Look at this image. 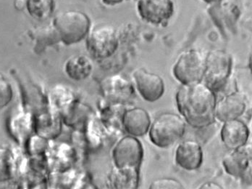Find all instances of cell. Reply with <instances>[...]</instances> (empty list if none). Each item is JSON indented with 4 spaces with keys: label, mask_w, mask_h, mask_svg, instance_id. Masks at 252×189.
Segmentation results:
<instances>
[{
    "label": "cell",
    "mask_w": 252,
    "mask_h": 189,
    "mask_svg": "<svg viewBox=\"0 0 252 189\" xmlns=\"http://www.w3.org/2000/svg\"><path fill=\"white\" fill-rule=\"evenodd\" d=\"M122 122L126 133L133 137H141L147 134L151 125L148 112L139 107L126 111L123 116Z\"/></svg>",
    "instance_id": "5bb4252c"
},
{
    "label": "cell",
    "mask_w": 252,
    "mask_h": 189,
    "mask_svg": "<svg viewBox=\"0 0 252 189\" xmlns=\"http://www.w3.org/2000/svg\"><path fill=\"white\" fill-rule=\"evenodd\" d=\"M137 10L144 21L162 26L173 16L174 2L173 0H138Z\"/></svg>",
    "instance_id": "ba28073f"
},
{
    "label": "cell",
    "mask_w": 252,
    "mask_h": 189,
    "mask_svg": "<svg viewBox=\"0 0 252 189\" xmlns=\"http://www.w3.org/2000/svg\"><path fill=\"white\" fill-rule=\"evenodd\" d=\"M53 26L61 41L72 44L82 40L90 30V20L85 13L80 11H65L58 14Z\"/></svg>",
    "instance_id": "3957f363"
},
{
    "label": "cell",
    "mask_w": 252,
    "mask_h": 189,
    "mask_svg": "<svg viewBox=\"0 0 252 189\" xmlns=\"http://www.w3.org/2000/svg\"><path fill=\"white\" fill-rule=\"evenodd\" d=\"M139 171L140 168L136 167H115L111 176L114 188L137 189L139 184Z\"/></svg>",
    "instance_id": "2e32d148"
},
{
    "label": "cell",
    "mask_w": 252,
    "mask_h": 189,
    "mask_svg": "<svg viewBox=\"0 0 252 189\" xmlns=\"http://www.w3.org/2000/svg\"><path fill=\"white\" fill-rule=\"evenodd\" d=\"M12 156L7 149H0V180L6 181L12 175Z\"/></svg>",
    "instance_id": "d6986e66"
},
{
    "label": "cell",
    "mask_w": 252,
    "mask_h": 189,
    "mask_svg": "<svg viewBox=\"0 0 252 189\" xmlns=\"http://www.w3.org/2000/svg\"><path fill=\"white\" fill-rule=\"evenodd\" d=\"M36 47H45L61 41L53 25L38 28L36 32Z\"/></svg>",
    "instance_id": "ac0fdd59"
},
{
    "label": "cell",
    "mask_w": 252,
    "mask_h": 189,
    "mask_svg": "<svg viewBox=\"0 0 252 189\" xmlns=\"http://www.w3.org/2000/svg\"><path fill=\"white\" fill-rule=\"evenodd\" d=\"M204 160L202 146L195 140L188 139L178 144L175 153L177 165L187 171L200 168Z\"/></svg>",
    "instance_id": "8fae6325"
},
{
    "label": "cell",
    "mask_w": 252,
    "mask_h": 189,
    "mask_svg": "<svg viewBox=\"0 0 252 189\" xmlns=\"http://www.w3.org/2000/svg\"><path fill=\"white\" fill-rule=\"evenodd\" d=\"M87 49L95 58L104 59L111 56L118 47L116 31L112 26L101 24L89 30Z\"/></svg>",
    "instance_id": "8992f818"
},
{
    "label": "cell",
    "mask_w": 252,
    "mask_h": 189,
    "mask_svg": "<svg viewBox=\"0 0 252 189\" xmlns=\"http://www.w3.org/2000/svg\"><path fill=\"white\" fill-rule=\"evenodd\" d=\"M13 96V89L9 81L0 74V110L11 101Z\"/></svg>",
    "instance_id": "ffe728a7"
},
{
    "label": "cell",
    "mask_w": 252,
    "mask_h": 189,
    "mask_svg": "<svg viewBox=\"0 0 252 189\" xmlns=\"http://www.w3.org/2000/svg\"><path fill=\"white\" fill-rule=\"evenodd\" d=\"M104 3L107 4H118V3L121 2V1H124V0H103Z\"/></svg>",
    "instance_id": "603a6c76"
},
{
    "label": "cell",
    "mask_w": 252,
    "mask_h": 189,
    "mask_svg": "<svg viewBox=\"0 0 252 189\" xmlns=\"http://www.w3.org/2000/svg\"><path fill=\"white\" fill-rule=\"evenodd\" d=\"M247 106L245 98L241 93H233L225 95L216 103L215 119L221 122L239 119L245 112Z\"/></svg>",
    "instance_id": "7c38bea8"
},
{
    "label": "cell",
    "mask_w": 252,
    "mask_h": 189,
    "mask_svg": "<svg viewBox=\"0 0 252 189\" xmlns=\"http://www.w3.org/2000/svg\"><path fill=\"white\" fill-rule=\"evenodd\" d=\"M92 61L84 55H77L69 58L64 65V70L69 77L74 80H82L92 73Z\"/></svg>",
    "instance_id": "9a60e30c"
},
{
    "label": "cell",
    "mask_w": 252,
    "mask_h": 189,
    "mask_svg": "<svg viewBox=\"0 0 252 189\" xmlns=\"http://www.w3.org/2000/svg\"><path fill=\"white\" fill-rule=\"evenodd\" d=\"M222 165L227 174L236 178H244L252 172V145L245 144L233 149L222 159Z\"/></svg>",
    "instance_id": "30bf717a"
},
{
    "label": "cell",
    "mask_w": 252,
    "mask_h": 189,
    "mask_svg": "<svg viewBox=\"0 0 252 189\" xmlns=\"http://www.w3.org/2000/svg\"><path fill=\"white\" fill-rule=\"evenodd\" d=\"M144 156V147L136 137L127 135L118 141L113 151L115 167L140 168Z\"/></svg>",
    "instance_id": "52a82bcc"
},
{
    "label": "cell",
    "mask_w": 252,
    "mask_h": 189,
    "mask_svg": "<svg viewBox=\"0 0 252 189\" xmlns=\"http://www.w3.org/2000/svg\"><path fill=\"white\" fill-rule=\"evenodd\" d=\"M199 189H222V187H221V186L218 185V184H215V183L210 181V182H207L203 184L202 186L199 187Z\"/></svg>",
    "instance_id": "7402d4cb"
},
{
    "label": "cell",
    "mask_w": 252,
    "mask_h": 189,
    "mask_svg": "<svg viewBox=\"0 0 252 189\" xmlns=\"http://www.w3.org/2000/svg\"><path fill=\"white\" fill-rule=\"evenodd\" d=\"M133 79L139 94L145 101L155 102L163 95L164 81L159 75L140 68L133 72Z\"/></svg>",
    "instance_id": "9c48e42d"
},
{
    "label": "cell",
    "mask_w": 252,
    "mask_h": 189,
    "mask_svg": "<svg viewBox=\"0 0 252 189\" xmlns=\"http://www.w3.org/2000/svg\"><path fill=\"white\" fill-rule=\"evenodd\" d=\"M177 107L190 127L202 129L215 121V92L204 82L182 85L176 95Z\"/></svg>",
    "instance_id": "6da1fadb"
},
{
    "label": "cell",
    "mask_w": 252,
    "mask_h": 189,
    "mask_svg": "<svg viewBox=\"0 0 252 189\" xmlns=\"http://www.w3.org/2000/svg\"><path fill=\"white\" fill-rule=\"evenodd\" d=\"M150 189H184V186L178 180L174 178H163L155 180L150 184Z\"/></svg>",
    "instance_id": "44dd1931"
},
{
    "label": "cell",
    "mask_w": 252,
    "mask_h": 189,
    "mask_svg": "<svg viewBox=\"0 0 252 189\" xmlns=\"http://www.w3.org/2000/svg\"><path fill=\"white\" fill-rule=\"evenodd\" d=\"M232 69V58L224 50H212L205 58V69L202 82L214 92L222 90L225 85Z\"/></svg>",
    "instance_id": "277c9868"
},
{
    "label": "cell",
    "mask_w": 252,
    "mask_h": 189,
    "mask_svg": "<svg viewBox=\"0 0 252 189\" xmlns=\"http://www.w3.org/2000/svg\"><path fill=\"white\" fill-rule=\"evenodd\" d=\"M221 129V140L226 148L233 150L247 144L250 138V129L239 119L223 122Z\"/></svg>",
    "instance_id": "4fadbf2b"
},
{
    "label": "cell",
    "mask_w": 252,
    "mask_h": 189,
    "mask_svg": "<svg viewBox=\"0 0 252 189\" xmlns=\"http://www.w3.org/2000/svg\"><path fill=\"white\" fill-rule=\"evenodd\" d=\"M187 124L181 116L171 112L161 113L150 125V141L159 148L172 147L184 137Z\"/></svg>",
    "instance_id": "7a4b0ae2"
},
{
    "label": "cell",
    "mask_w": 252,
    "mask_h": 189,
    "mask_svg": "<svg viewBox=\"0 0 252 189\" xmlns=\"http://www.w3.org/2000/svg\"><path fill=\"white\" fill-rule=\"evenodd\" d=\"M204 1L207 3H214L218 2V1H220V0H204Z\"/></svg>",
    "instance_id": "cb8c5ba5"
},
{
    "label": "cell",
    "mask_w": 252,
    "mask_h": 189,
    "mask_svg": "<svg viewBox=\"0 0 252 189\" xmlns=\"http://www.w3.org/2000/svg\"><path fill=\"white\" fill-rule=\"evenodd\" d=\"M205 69V58L197 50L183 52L177 58L173 68L175 78L182 85L202 81Z\"/></svg>",
    "instance_id": "5b68a950"
},
{
    "label": "cell",
    "mask_w": 252,
    "mask_h": 189,
    "mask_svg": "<svg viewBox=\"0 0 252 189\" xmlns=\"http://www.w3.org/2000/svg\"><path fill=\"white\" fill-rule=\"evenodd\" d=\"M26 4L29 13L36 19L48 18L54 10L53 0H27Z\"/></svg>",
    "instance_id": "e0dca14e"
}]
</instances>
